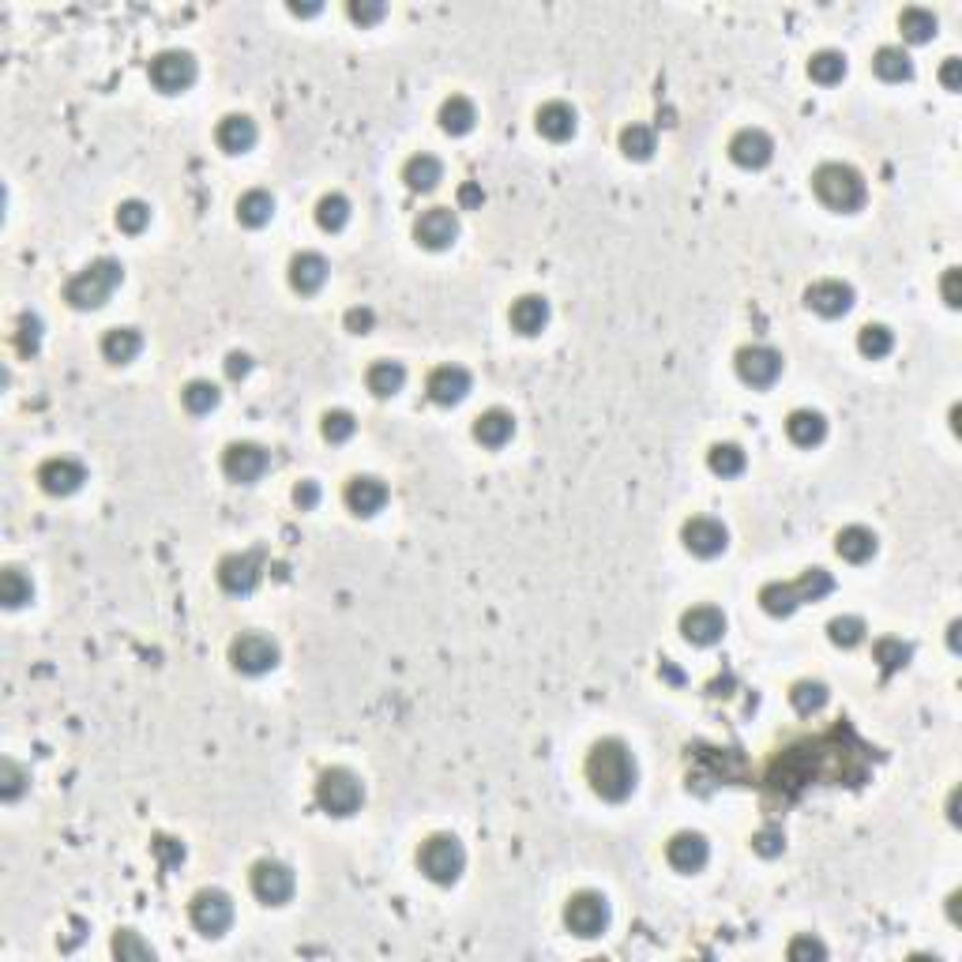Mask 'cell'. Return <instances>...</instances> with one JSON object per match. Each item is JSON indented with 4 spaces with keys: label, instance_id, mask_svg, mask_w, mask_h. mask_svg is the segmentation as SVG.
I'll return each instance as SVG.
<instances>
[{
    "label": "cell",
    "instance_id": "cell-1",
    "mask_svg": "<svg viewBox=\"0 0 962 962\" xmlns=\"http://www.w3.org/2000/svg\"><path fill=\"white\" fill-rule=\"evenodd\" d=\"M587 782L602 801H628L639 782L632 748L617 737H602L587 756Z\"/></svg>",
    "mask_w": 962,
    "mask_h": 962
},
{
    "label": "cell",
    "instance_id": "cell-2",
    "mask_svg": "<svg viewBox=\"0 0 962 962\" xmlns=\"http://www.w3.org/2000/svg\"><path fill=\"white\" fill-rule=\"evenodd\" d=\"M835 590V579H831V572L827 568H808V572H801L797 579H790V583H767V587L760 590V606L771 613V617H790V613H797V609L805 606V602H820V598H827Z\"/></svg>",
    "mask_w": 962,
    "mask_h": 962
},
{
    "label": "cell",
    "instance_id": "cell-3",
    "mask_svg": "<svg viewBox=\"0 0 962 962\" xmlns=\"http://www.w3.org/2000/svg\"><path fill=\"white\" fill-rule=\"evenodd\" d=\"M121 282H125V267H121V260L102 256V260H94V264H87L83 271H76V275L68 279V286H64V301L79 312L102 309Z\"/></svg>",
    "mask_w": 962,
    "mask_h": 962
},
{
    "label": "cell",
    "instance_id": "cell-4",
    "mask_svg": "<svg viewBox=\"0 0 962 962\" xmlns=\"http://www.w3.org/2000/svg\"><path fill=\"white\" fill-rule=\"evenodd\" d=\"M812 188H816L823 207H831L838 215H854L869 200L865 177L846 162H823L820 170L812 173Z\"/></svg>",
    "mask_w": 962,
    "mask_h": 962
},
{
    "label": "cell",
    "instance_id": "cell-5",
    "mask_svg": "<svg viewBox=\"0 0 962 962\" xmlns=\"http://www.w3.org/2000/svg\"><path fill=\"white\" fill-rule=\"evenodd\" d=\"M316 801L331 816H354L365 801V786L350 767H327L324 775L316 778Z\"/></svg>",
    "mask_w": 962,
    "mask_h": 962
},
{
    "label": "cell",
    "instance_id": "cell-6",
    "mask_svg": "<svg viewBox=\"0 0 962 962\" xmlns=\"http://www.w3.org/2000/svg\"><path fill=\"white\" fill-rule=\"evenodd\" d=\"M421 872L433 880V884H455L466 869V850L455 835H433L421 842L418 850Z\"/></svg>",
    "mask_w": 962,
    "mask_h": 962
},
{
    "label": "cell",
    "instance_id": "cell-7",
    "mask_svg": "<svg viewBox=\"0 0 962 962\" xmlns=\"http://www.w3.org/2000/svg\"><path fill=\"white\" fill-rule=\"evenodd\" d=\"M564 925L568 932L583 936V940H594L609 929V902L606 895L598 891H575L568 906H564Z\"/></svg>",
    "mask_w": 962,
    "mask_h": 962
},
{
    "label": "cell",
    "instance_id": "cell-8",
    "mask_svg": "<svg viewBox=\"0 0 962 962\" xmlns=\"http://www.w3.org/2000/svg\"><path fill=\"white\" fill-rule=\"evenodd\" d=\"M230 662L245 677H264L279 666V643L271 636H260V632H245L230 643Z\"/></svg>",
    "mask_w": 962,
    "mask_h": 962
},
{
    "label": "cell",
    "instance_id": "cell-9",
    "mask_svg": "<svg viewBox=\"0 0 962 962\" xmlns=\"http://www.w3.org/2000/svg\"><path fill=\"white\" fill-rule=\"evenodd\" d=\"M681 542L692 557L711 560V557H722V553H726L730 530H726L722 519H714V515H692V519L681 527Z\"/></svg>",
    "mask_w": 962,
    "mask_h": 962
},
{
    "label": "cell",
    "instance_id": "cell-10",
    "mask_svg": "<svg viewBox=\"0 0 962 962\" xmlns=\"http://www.w3.org/2000/svg\"><path fill=\"white\" fill-rule=\"evenodd\" d=\"M151 83H155L162 94H181L196 83V57L185 53V49H166L151 61Z\"/></svg>",
    "mask_w": 962,
    "mask_h": 962
},
{
    "label": "cell",
    "instance_id": "cell-11",
    "mask_svg": "<svg viewBox=\"0 0 962 962\" xmlns=\"http://www.w3.org/2000/svg\"><path fill=\"white\" fill-rule=\"evenodd\" d=\"M188 917L203 936H222L233 925V899L218 887H207L188 902Z\"/></svg>",
    "mask_w": 962,
    "mask_h": 962
},
{
    "label": "cell",
    "instance_id": "cell-12",
    "mask_svg": "<svg viewBox=\"0 0 962 962\" xmlns=\"http://www.w3.org/2000/svg\"><path fill=\"white\" fill-rule=\"evenodd\" d=\"M733 365H737V376H741L745 384H752V388H771L778 376H782V354L771 350V346H763V342L741 346L737 357H733Z\"/></svg>",
    "mask_w": 962,
    "mask_h": 962
},
{
    "label": "cell",
    "instance_id": "cell-13",
    "mask_svg": "<svg viewBox=\"0 0 962 962\" xmlns=\"http://www.w3.org/2000/svg\"><path fill=\"white\" fill-rule=\"evenodd\" d=\"M252 891H256V899L267 902V906H282V902L294 899V872H290V865H282V861H256L252 865Z\"/></svg>",
    "mask_w": 962,
    "mask_h": 962
},
{
    "label": "cell",
    "instance_id": "cell-14",
    "mask_svg": "<svg viewBox=\"0 0 962 962\" xmlns=\"http://www.w3.org/2000/svg\"><path fill=\"white\" fill-rule=\"evenodd\" d=\"M267 466H271V455L260 444H249V440H237L230 448L222 451V470L226 478L237 481V485H249V481L264 478Z\"/></svg>",
    "mask_w": 962,
    "mask_h": 962
},
{
    "label": "cell",
    "instance_id": "cell-15",
    "mask_svg": "<svg viewBox=\"0 0 962 962\" xmlns=\"http://www.w3.org/2000/svg\"><path fill=\"white\" fill-rule=\"evenodd\" d=\"M83 481H87V466L79 463V459H68V455L46 459V463L38 466V485L46 489L49 497H72Z\"/></svg>",
    "mask_w": 962,
    "mask_h": 962
},
{
    "label": "cell",
    "instance_id": "cell-16",
    "mask_svg": "<svg viewBox=\"0 0 962 962\" xmlns=\"http://www.w3.org/2000/svg\"><path fill=\"white\" fill-rule=\"evenodd\" d=\"M805 305L812 312H820V316H827V320H835V316H846V312L854 309V286L842 279H820L812 282L805 290Z\"/></svg>",
    "mask_w": 962,
    "mask_h": 962
},
{
    "label": "cell",
    "instance_id": "cell-17",
    "mask_svg": "<svg viewBox=\"0 0 962 962\" xmlns=\"http://www.w3.org/2000/svg\"><path fill=\"white\" fill-rule=\"evenodd\" d=\"M414 237H418V245H425V249L433 252L451 249L455 237H459V215L448 211V207H433V211H425V215L414 222Z\"/></svg>",
    "mask_w": 962,
    "mask_h": 962
},
{
    "label": "cell",
    "instance_id": "cell-18",
    "mask_svg": "<svg viewBox=\"0 0 962 962\" xmlns=\"http://www.w3.org/2000/svg\"><path fill=\"white\" fill-rule=\"evenodd\" d=\"M730 158L741 170H763L775 158V140L763 128H741L730 140Z\"/></svg>",
    "mask_w": 962,
    "mask_h": 962
},
{
    "label": "cell",
    "instance_id": "cell-19",
    "mask_svg": "<svg viewBox=\"0 0 962 962\" xmlns=\"http://www.w3.org/2000/svg\"><path fill=\"white\" fill-rule=\"evenodd\" d=\"M681 632H684V639L696 643V647H714L718 639L726 636V617H722V609L718 606H692V609H684Z\"/></svg>",
    "mask_w": 962,
    "mask_h": 962
},
{
    "label": "cell",
    "instance_id": "cell-20",
    "mask_svg": "<svg viewBox=\"0 0 962 962\" xmlns=\"http://www.w3.org/2000/svg\"><path fill=\"white\" fill-rule=\"evenodd\" d=\"M470 373H466L463 365H436L433 373H429V380H425V391H429V399L440 406H455L463 403L466 395H470Z\"/></svg>",
    "mask_w": 962,
    "mask_h": 962
},
{
    "label": "cell",
    "instance_id": "cell-21",
    "mask_svg": "<svg viewBox=\"0 0 962 962\" xmlns=\"http://www.w3.org/2000/svg\"><path fill=\"white\" fill-rule=\"evenodd\" d=\"M260 583V560L252 553H230L218 560V587L226 594H252Z\"/></svg>",
    "mask_w": 962,
    "mask_h": 962
},
{
    "label": "cell",
    "instance_id": "cell-22",
    "mask_svg": "<svg viewBox=\"0 0 962 962\" xmlns=\"http://www.w3.org/2000/svg\"><path fill=\"white\" fill-rule=\"evenodd\" d=\"M707 857H711V846H707V838L699 831H681V835L669 838L666 861L677 872H699L707 865Z\"/></svg>",
    "mask_w": 962,
    "mask_h": 962
},
{
    "label": "cell",
    "instance_id": "cell-23",
    "mask_svg": "<svg viewBox=\"0 0 962 962\" xmlns=\"http://www.w3.org/2000/svg\"><path fill=\"white\" fill-rule=\"evenodd\" d=\"M215 140L226 155H245V151H252L256 140H260V128H256V121H252L249 113H230V117L218 121Z\"/></svg>",
    "mask_w": 962,
    "mask_h": 962
},
{
    "label": "cell",
    "instance_id": "cell-24",
    "mask_svg": "<svg viewBox=\"0 0 962 962\" xmlns=\"http://www.w3.org/2000/svg\"><path fill=\"white\" fill-rule=\"evenodd\" d=\"M346 504L354 515H376L384 504H388V485L373 474H357V478L346 481Z\"/></svg>",
    "mask_w": 962,
    "mask_h": 962
},
{
    "label": "cell",
    "instance_id": "cell-25",
    "mask_svg": "<svg viewBox=\"0 0 962 962\" xmlns=\"http://www.w3.org/2000/svg\"><path fill=\"white\" fill-rule=\"evenodd\" d=\"M534 121H538V132L553 143L572 140L575 128H579V117H575V109L568 106V102H545Z\"/></svg>",
    "mask_w": 962,
    "mask_h": 962
},
{
    "label": "cell",
    "instance_id": "cell-26",
    "mask_svg": "<svg viewBox=\"0 0 962 962\" xmlns=\"http://www.w3.org/2000/svg\"><path fill=\"white\" fill-rule=\"evenodd\" d=\"M327 260L320 256V252H297L294 260H290V286H294L297 294H316L320 286L327 282Z\"/></svg>",
    "mask_w": 962,
    "mask_h": 962
},
{
    "label": "cell",
    "instance_id": "cell-27",
    "mask_svg": "<svg viewBox=\"0 0 962 962\" xmlns=\"http://www.w3.org/2000/svg\"><path fill=\"white\" fill-rule=\"evenodd\" d=\"M512 436H515V418L508 410H500V406L478 414V421H474V440L485 444V448H504Z\"/></svg>",
    "mask_w": 962,
    "mask_h": 962
},
{
    "label": "cell",
    "instance_id": "cell-28",
    "mask_svg": "<svg viewBox=\"0 0 962 962\" xmlns=\"http://www.w3.org/2000/svg\"><path fill=\"white\" fill-rule=\"evenodd\" d=\"M835 549H838V557H842V560H850V564H865V560L876 557L880 542H876V534H872L869 527L854 523V527H842V530H838Z\"/></svg>",
    "mask_w": 962,
    "mask_h": 962
},
{
    "label": "cell",
    "instance_id": "cell-29",
    "mask_svg": "<svg viewBox=\"0 0 962 962\" xmlns=\"http://www.w3.org/2000/svg\"><path fill=\"white\" fill-rule=\"evenodd\" d=\"M508 316H512V327L519 335H538L549 324V301L542 294H527L515 301Z\"/></svg>",
    "mask_w": 962,
    "mask_h": 962
},
{
    "label": "cell",
    "instance_id": "cell-30",
    "mask_svg": "<svg viewBox=\"0 0 962 962\" xmlns=\"http://www.w3.org/2000/svg\"><path fill=\"white\" fill-rule=\"evenodd\" d=\"M140 350H143V335L136 327H109L106 339H102V354H106V361H113V365L136 361Z\"/></svg>",
    "mask_w": 962,
    "mask_h": 962
},
{
    "label": "cell",
    "instance_id": "cell-31",
    "mask_svg": "<svg viewBox=\"0 0 962 962\" xmlns=\"http://www.w3.org/2000/svg\"><path fill=\"white\" fill-rule=\"evenodd\" d=\"M786 433L797 448H816L823 436H827V421L820 410H793L786 418Z\"/></svg>",
    "mask_w": 962,
    "mask_h": 962
},
{
    "label": "cell",
    "instance_id": "cell-32",
    "mask_svg": "<svg viewBox=\"0 0 962 962\" xmlns=\"http://www.w3.org/2000/svg\"><path fill=\"white\" fill-rule=\"evenodd\" d=\"M936 27H940V19H936V12H932V8H921V4L902 8L899 31H902V38H906V42H914V46H921V42H932V38H936Z\"/></svg>",
    "mask_w": 962,
    "mask_h": 962
},
{
    "label": "cell",
    "instance_id": "cell-33",
    "mask_svg": "<svg viewBox=\"0 0 962 962\" xmlns=\"http://www.w3.org/2000/svg\"><path fill=\"white\" fill-rule=\"evenodd\" d=\"M403 181L414 192H433L440 181H444V162L436 155H414L403 166Z\"/></svg>",
    "mask_w": 962,
    "mask_h": 962
},
{
    "label": "cell",
    "instance_id": "cell-34",
    "mask_svg": "<svg viewBox=\"0 0 962 962\" xmlns=\"http://www.w3.org/2000/svg\"><path fill=\"white\" fill-rule=\"evenodd\" d=\"M474 121H478V109H474V102L466 94H451L448 102L440 106V128L448 136H466L474 128Z\"/></svg>",
    "mask_w": 962,
    "mask_h": 962
},
{
    "label": "cell",
    "instance_id": "cell-35",
    "mask_svg": "<svg viewBox=\"0 0 962 962\" xmlns=\"http://www.w3.org/2000/svg\"><path fill=\"white\" fill-rule=\"evenodd\" d=\"M872 72L884 83H902V79L914 76V64H910V53L902 46H880L872 57Z\"/></svg>",
    "mask_w": 962,
    "mask_h": 962
},
{
    "label": "cell",
    "instance_id": "cell-36",
    "mask_svg": "<svg viewBox=\"0 0 962 962\" xmlns=\"http://www.w3.org/2000/svg\"><path fill=\"white\" fill-rule=\"evenodd\" d=\"M365 384H369V391H373L376 399H391V395L403 391L406 369L399 361H376V365H369V373H365Z\"/></svg>",
    "mask_w": 962,
    "mask_h": 962
},
{
    "label": "cell",
    "instance_id": "cell-37",
    "mask_svg": "<svg viewBox=\"0 0 962 962\" xmlns=\"http://www.w3.org/2000/svg\"><path fill=\"white\" fill-rule=\"evenodd\" d=\"M271 215H275V196L264 192V188H252V192H245V196L237 200V218H241V226H249V230L267 226Z\"/></svg>",
    "mask_w": 962,
    "mask_h": 962
},
{
    "label": "cell",
    "instance_id": "cell-38",
    "mask_svg": "<svg viewBox=\"0 0 962 962\" xmlns=\"http://www.w3.org/2000/svg\"><path fill=\"white\" fill-rule=\"evenodd\" d=\"M808 76L816 79V83H823V87H835V83H842V76H846V57H842L838 49H820V53L808 57Z\"/></svg>",
    "mask_w": 962,
    "mask_h": 962
},
{
    "label": "cell",
    "instance_id": "cell-39",
    "mask_svg": "<svg viewBox=\"0 0 962 962\" xmlns=\"http://www.w3.org/2000/svg\"><path fill=\"white\" fill-rule=\"evenodd\" d=\"M745 451L737 448V444H714L711 451H707V466H711L718 478H737V474H745Z\"/></svg>",
    "mask_w": 962,
    "mask_h": 962
},
{
    "label": "cell",
    "instance_id": "cell-40",
    "mask_svg": "<svg viewBox=\"0 0 962 962\" xmlns=\"http://www.w3.org/2000/svg\"><path fill=\"white\" fill-rule=\"evenodd\" d=\"M316 222H320V230L339 233L350 222V200L342 192H327L324 200L316 203Z\"/></svg>",
    "mask_w": 962,
    "mask_h": 962
},
{
    "label": "cell",
    "instance_id": "cell-41",
    "mask_svg": "<svg viewBox=\"0 0 962 962\" xmlns=\"http://www.w3.org/2000/svg\"><path fill=\"white\" fill-rule=\"evenodd\" d=\"M31 598H34L31 579L19 572V568H4V575H0V602H4L8 609H19V606H27Z\"/></svg>",
    "mask_w": 962,
    "mask_h": 962
},
{
    "label": "cell",
    "instance_id": "cell-42",
    "mask_svg": "<svg viewBox=\"0 0 962 962\" xmlns=\"http://www.w3.org/2000/svg\"><path fill=\"white\" fill-rule=\"evenodd\" d=\"M857 350H861L865 357H872V361L887 357L891 350H895V335H891V327H884V324H865L861 331H857Z\"/></svg>",
    "mask_w": 962,
    "mask_h": 962
},
{
    "label": "cell",
    "instance_id": "cell-43",
    "mask_svg": "<svg viewBox=\"0 0 962 962\" xmlns=\"http://www.w3.org/2000/svg\"><path fill=\"white\" fill-rule=\"evenodd\" d=\"M218 399H222V391L211 380H188L185 391H181V403H185L188 414H211Z\"/></svg>",
    "mask_w": 962,
    "mask_h": 962
},
{
    "label": "cell",
    "instance_id": "cell-44",
    "mask_svg": "<svg viewBox=\"0 0 962 962\" xmlns=\"http://www.w3.org/2000/svg\"><path fill=\"white\" fill-rule=\"evenodd\" d=\"M113 955L121 962H155V947L147 944L140 932L121 929L113 936Z\"/></svg>",
    "mask_w": 962,
    "mask_h": 962
},
{
    "label": "cell",
    "instance_id": "cell-45",
    "mask_svg": "<svg viewBox=\"0 0 962 962\" xmlns=\"http://www.w3.org/2000/svg\"><path fill=\"white\" fill-rule=\"evenodd\" d=\"M872 654H876V662H880L884 673H895V669H902L910 658H914V647L902 643V639H895V636H884V639H876Z\"/></svg>",
    "mask_w": 962,
    "mask_h": 962
},
{
    "label": "cell",
    "instance_id": "cell-46",
    "mask_svg": "<svg viewBox=\"0 0 962 962\" xmlns=\"http://www.w3.org/2000/svg\"><path fill=\"white\" fill-rule=\"evenodd\" d=\"M790 703L797 714H816L827 703V684L823 681H797L790 688Z\"/></svg>",
    "mask_w": 962,
    "mask_h": 962
},
{
    "label": "cell",
    "instance_id": "cell-47",
    "mask_svg": "<svg viewBox=\"0 0 962 962\" xmlns=\"http://www.w3.org/2000/svg\"><path fill=\"white\" fill-rule=\"evenodd\" d=\"M621 151L636 162H647L654 155V128L647 125H628L621 128Z\"/></svg>",
    "mask_w": 962,
    "mask_h": 962
},
{
    "label": "cell",
    "instance_id": "cell-48",
    "mask_svg": "<svg viewBox=\"0 0 962 962\" xmlns=\"http://www.w3.org/2000/svg\"><path fill=\"white\" fill-rule=\"evenodd\" d=\"M31 786V775L27 767H19L16 760H0V797L4 801H19Z\"/></svg>",
    "mask_w": 962,
    "mask_h": 962
},
{
    "label": "cell",
    "instance_id": "cell-49",
    "mask_svg": "<svg viewBox=\"0 0 962 962\" xmlns=\"http://www.w3.org/2000/svg\"><path fill=\"white\" fill-rule=\"evenodd\" d=\"M865 632H869V628H865V621H861V617H835V621L827 624V636H831V643H835V647H846V651H850V647H857V643L865 639Z\"/></svg>",
    "mask_w": 962,
    "mask_h": 962
},
{
    "label": "cell",
    "instance_id": "cell-50",
    "mask_svg": "<svg viewBox=\"0 0 962 962\" xmlns=\"http://www.w3.org/2000/svg\"><path fill=\"white\" fill-rule=\"evenodd\" d=\"M151 226V207L143 200H125L117 207V230L121 233H143Z\"/></svg>",
    "mask_w": 962,
    "mask_h": 962
},
{
    "label": "cell",
    "instance_id": "cell-51",
    "mask_svg": "<svg viewBox=\"0 0 962 962\" xmlns=\"http://www.w3.org/2000/svg\"><path fill=\"white\" fill-rule=\"evenodd\" d=\"M357 421L350 410H327L324 421H320V433H324V440H331V444H346L350 436H354Z\"/></svg>",
    "mask_w": 962,
    "mask_h": 962
},
{
    "label": "cell",
    "instance_id": "cell-52",
    "mask_svg": "<svg viewBox=\"0 0 962 962\" xmlns=\"http://www.w3.org/2000/svg\"><path fill=\"white\" fill-rule=\"evenodd\" d=\"M350 19L354 23H361V27H373V23H380V19L388 16V4L384 0H350Z\"/></svg>",
    "mask_w": 962,
    "mask_h": 962
},
{
    "label": "cell",
    "instance_id": "cell-53",
    "mask_svg": "<svg viewBox=\"0 0 962 962\" xmlns=\"http://www.w3.org/2000/svg\"><path fill=\"white\" fill-rule=\"evenodd\" d=\"M786 955H790V962H812V959H827V947H823L816 936H793Z\"/></svg>",
    "mask_w": 962,
    "mask_h": 962
},
{
    "label": "cell",
    "instance_id": "cell-54",
    "mask_svg": "<svg viewBox=\"0 0 962 962\" xmlns=\"http://www.w3.org/2000/svg\"><path fill=\"white\" fill-rule=\"evenodd\" d=\"M752 850L760 857H778L786 850V835H782L778 827H760V831L752 835Z\"/></svg>",
    "mask_w": 962,
    "mask_h": 962
},
{
    "label": "cell",
    "instance_id": "cell-55",
    "mask_svg": "<svg viewBox=\"0 0 962 962\" xmlns=\"http://www.w3.org/2000/svg\"><path fill=\"white\" fill-rule=\"evenodd\" d=\"M38 339H42V320L31 316V312H23V316H19V335H16L19 354H34V350H38Z\"/></svg>",
    "mask_w": 962,
    "mask_h": 962
},
{
    "label": "cell",
    "instance_id": "cell-56",
    "mask_svg": "<svg viewBox=\"0 0 962 962\" xmlns=\"http://www.w3.org/2000/svg\"><path fill=\"white\" fill-rule=\"evenodd\" d=\"M940 290H944L947 309H959V305H962V271H959V267H947Z\"/></svg>",
    "mask_w": 962,
    "mask_h": 962
},
{
    "label": "cell",
    "instance_id": "cell-57",
    "mask_svg": "<svg viewBox=\"0 0 962 962\" xmlns=\"http://www.w3.org/2000/svg\"><path fill=\"white\" fill-rule=\"evenodd\" d=\"M373 324H376V312L365 309V305H357V309L346 312V331H350V335H369Z\"/></svg>",
    "mask_w": 962,
    "mask_h": 962
},
{
    "label": "cell",
    "instance_id": "cell-58",
    "mask_svg": "<svg viewBox=\"0 0 962 962\" xmlns=\"http://www.w3.org/2000/svg\"><path fill=\"white\" fill-rule=\"evenodd\" d=\"M294 504L301 508V512H312V508L320 504V485H316L312 478L297 481V485H294Z\"/></svg>",
    "mask_w": 962,
    "mask_h": 962
},
{
    "label": "cell",
    "instance_id": "cell-59",
    "mask_svg": "<svg viewBox=\"0 0 962 962\" xmlns=\"http://www.w3.org/2000/svg\"><path fill=\"white\" fill-rule=\"evenodd\" d=\"M940 83H944V91H959L962 87V61L959 57H947V61L940 64Z\"/></svg>",
    "mask_w": 962,
    "mask_h": 962
},
{
    "label": "cell",
    "instance_id": "cell-60",
    "mask_svg": "<svg viewBox=\"0 0 962 962\" xmlns=\"http://www.w3.org/2000/svg\"><path fill=\"white\" fill-rule=\"evenodd\" d=\"M249 369H252V357L249 354L233 350V354L226 357V376H230V380H245V376H249Z\"/></svg>",
    "mask_w": 962,
    "mask_h": 962
},
{
    "label": "cell",
    "instance_id": "cell-61",
    "mask_svg": "<svg viewBox=\"0 0 962 962\" xmlns=\"http://www.w3.org/2000/svg\"><path fill=\"white\" fill-rule=\"evenodd\" d=\"M459 203H463V207H481V203H485V192H481L478 185H470V181H466V185L459 188Z\"/></svg>",
    "mask_w": 962,
    "mask_h": 962
},
{
    "label": "cell",
    "instance_id": "cell-62",
    "mask_svg": "<svg viewBox=\"0 0 962 962\" xmlns=\"http://www.w3.org/2000/svg\"><path fill=\"white\" fill-rule=\"evenodd\" d=\"M290 12H294V16H316L320 4H297V0H290Z\"/></svg>",
    "mask_w": 962,
    "mask_h": 962
},
{
    "label": "cell",
    "instance_id": "cell-63",
    "mask_svg": "<svg viewBox=\"0 0 962 962\" xmlns=\"http://www.w3.org/2000/svg\"><path fill=\"white\" fill-rule=\"evenodd\" d=\"M959 621H951V628H947V643H951V651H959Z\"/></svg>",
    "mask_w": 962,
    "mask_h": 962
}]
</instances>
